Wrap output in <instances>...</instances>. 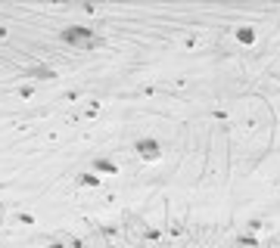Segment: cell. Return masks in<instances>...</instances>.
Instances as JSON below:
<instances>
[{
    "label": "cell",
    "mask_w": 280,
    "mask_h": 248,
    "mask_svg": "<svg viewBox=\"0 0 280 248\" xmlns=\"http://www.w3.org/2000/svg\"><path fill=\"white\" fill-rule=\"evenodd\" d=\"M22 75H25V78H34V81H53L56 71H53L50 65H44V62H38V65H25Z\"/></svg>",
    "instance_id": "obj_3"
},
{
    "label": "cell",
    "mask_w": 280,
    "mask_h": 248,
    "mask_svg": "<svg viewBox=\"0 0 280 248\" xmlns=\"http://www.w3.org/2000/svg\"><path fill=\"white\" fill-rule=\"evenodd\" d=\"M75 186L81 189H100V174H94V171H84L75 177Z\"/></svg>",
    "instance_id": "obj_6"
},
{
    "label": "cell",
    "mask_w": 280,
    "mask_h": 248,
    "mask_svg": "<svg viewBox=\"0 0 280 248\" xmlns=\"http://www.w3.org/2000/svg\"><path fill=\"white\" fill-rule=\"evenodd\" d=\"M230 34H234L236 43H243V47H252V43L258 40V34H256V28H252V25H236Z\"/></svg>",
    "instance_id": "obj_4"
},
{
    "label": "cell",
    "mask_w": 280,
    "mask_h": 248,
    "mask_svg": "<svg viewBox=\"0 0 280 248\" xmlns=\"http://www.w3.org/2000/svg\"><path fill=\"white\" fill-rule=\"evenodd\" d=\"M131 149H134V155L140 158V162H146V165H156V162H162V155H165V146H162V140H159V137H150V134L137 137V140L131 143Z\"/></svg>",
    "instance_id": "obj_2"
},
{
    "label": "cell",
    "mask_w": 280,
    "mask_h": 248,
    "mask_svg": "<svg viewBox=\"0 0 280 248\" xmlns=\"http://www.w3.org/2000/svg\"><path fill=\"white\" fill-rule=\"evenodd\" d=\"M94 174H100V177H112V174H118V165L112 162L106 155H96L94 158Z\"/></svg>",
    "instance_id": "obj_5"
},
{
    "label": "cell",
    "mask_w": 280,
    "mask_h": 248,
    "mask_svg": "<svg viewBox=\"0 0 280 248\" xmlns=\"http://www.w3.org/2000/svg\"><path fill=\"white\" fill-rule=\"evenodd\" d=\"M234 248H258V236L256 233H240L234 239Z\"/></svg>",
    "instance_id": "obj_7"
},
{
    "label": "cell",
    "mask_w": 280,
    "mask_h": 248,
    "mask_svg": "<svg viewBox=\"0 0 280 248\" xmlns=\"http://www.w3.org/2000/svg\"><path fill=\"white\" fill-rule=\"evenodd\" d=\"M60 40L68 43V47H75V50H84V53L103 47V34L90 25H66L60 31Z\"/></svg>",
    "instance_id": "obj_1"
},
{
    "label": "cell",
    "mask_w": 280,
    "mask_h": 248,
    "mask_svg": "<svg viewBox=\"0 0 280 248\" xmlns=\"http://www.w3.org/2000/svg\"><path fill=\"white\" fill-rule=\"evenodd\" d=\"M16 221H19V224H34V214H32V211H19Z\"/></svg>",
    "instance_id": "obj_8"
},
{
    "label": "cell",
    "mask_w": 280,
    "mask_h": 248,
    "mask_svg": "<svg viewBox=\"0 0 280 248\" xmlns=\"http://www.w3.org/2000/svg\"><path fill=\"white\" fill-rule=\"evenodd\" d=\"M47 248H66V245H62V242H50Z\"/></svg>",
    "instance_id": "obj_10"
},
{
    "label": "cell",
    "mask_w": 280,
    "mask_h": 248,
    "mask_svg": "<svg viewBox=\"0 0 280 248\" xmlns=\"http://www.w3.org/2000/svg\"><path fill=\"white\" fill-rule=\"evenodd\" d=\"M32 93H34V87H32V84H22V87H19V96H22V99H28Z\"/></svg>",
    "instance_id": "obj_9"
}]
</instances>
